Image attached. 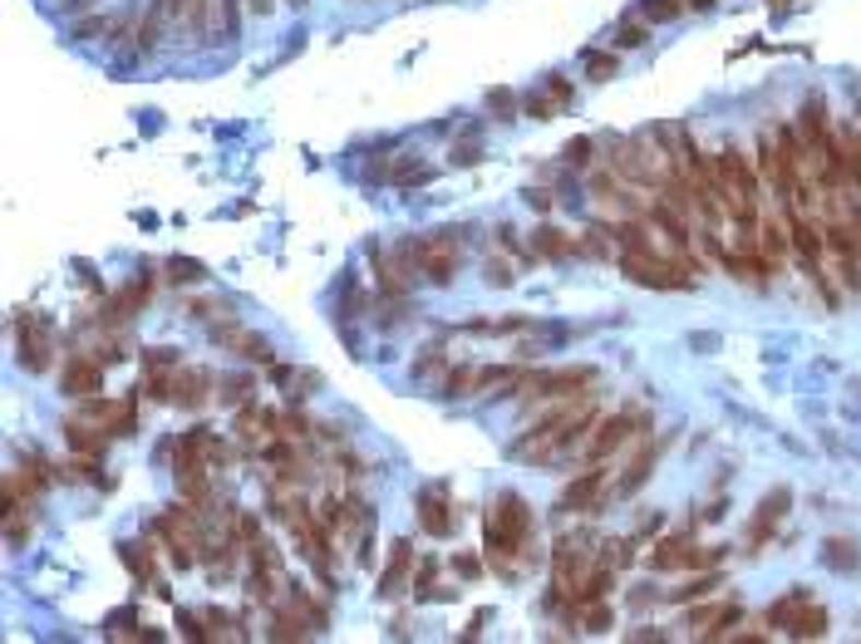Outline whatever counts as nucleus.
<instances>
[{"mask_svg":"<svg viewBox=\"0 0 861 644\" xmlns=\"http://www.w3.org/2000/svg\"><path fill=\"white\" fill-rule=\"evenodd\" d=\"M591 428H595V398L591 394L562 398L532 433L517 438L512 453L522 457V463H552V457H562V453H581V448L591 443Z\"/></svg>","mask_w":861,"mask_h":644,"instance_id":"f257e3e1","label":"nucleus"},{"mask_svg":"<svg viewBox=\"0 0 861 644\" xmlns=\"http://www.w3.org/2000/svg\"><path fill=\"white\" fill-rule=\"evenodd\" d=\"M527 532H532V512L517 492H503L487 512V551H493V565L507 571V556H517L527 546Z\"/></svg>","mask_w":861,"mask_h":644,"instance_id":"f03ea898","label":"nucleus"},{"mask_svg":"<svg viewBox=\"0 0 861 644\" xmlns=\"http://www.w3.org/2000/svg\"><path fill=\"white\" fill-rule=\"evenodd\" d=\"M621 266H625V276H635L650 290H689L694 286L689 261H660L654 251H625Z\"/></svg>","mask_w":861,"mask_h":644,"instance_id":"7ed1b4c3","label":"nucleus"},{"mask_svg":"<svg viewBox=\"0 0 861 644\" xmlns=\"http://www.w3.org/2000/svg\"><path fill=\"white\" fill-rule=\"evenodd\" d=\"M409 257H414V271L424 281H434V286H448V281L458 276V247L438 231V237H424L409 247Z\"/></svg>","mask_w":861,"mask_h":644,"instance_id":"20e7f679","label":"nucleus"},{"mask_svg":"<svg viewBox=\"0 0 861 644\" xmlns=\"http://www.w3.org/2000/svg\"><path fill=\"white\" fill-rule=\"evenodd\" d=\"M645 418L640 414H615V418H605L601 428H591V443H586V457L591 463H601V457H611L615 448H625L635 438V428H640Z\"/></svg>","mask_w":861,"mask_h":644,"instance_id":"39448f33","label":"nucleus"},{"mask_svg":"<svg viewBox=\"0 0 861 644\" xmlns=\"http://www.w3.org/2000/svg\"><path fill=\"white\" fill-rule=\"evenodd\" d=\"M595 384V369L591 365H566V369H552L542 374V398L546 404H562V398H576Z\"/></svg>","mask_w":861,"mask_h":644,"instance_id":"423d86ee","label":"nucleus"},{"mask_svg":"<svg viewBox=\"0 0 861 644\" xmlns=\"http://www.w3.org/2000/svg\"><path fill=\"white\" fill-rule=\"evenodd\" d=\"M788 506H792V492L788 487H778V492H768L758 502V512H753V526H748V546H763L772 532H778V522L788 516Z\"/></svg>","mask_w":861,"mask_h":644,"instance_id":"0eeeda50","label":"nucleus"},{"mask_svg":"<svg viewBox=\"0 0 861 644\" xmlns=\"http://www.w3.org/2000/svg\"><path fill=\"white\" fill-rule=\"evenodd\" d=\"M660 448H664L660 438H654V443H645L640 453L630 457V467H625V473H621V482H615V492H621V497H635V492H640V487L650 482V467H654V457H660Z\"/></svg>","mask_w":861,"mask_h":644,"instance_id":"6e6552de","label":"nucleus"},{"mask_svg":"<svg viewBox=\"0 0 861 644\" xmlns=\"http://www.w3.org/2000/svg\"><path fill=\"white\" fill-rule=\"evenodd\" d=\"M782 630H788L792 640H822V634H827V610H822V605H812V600H802L798 610L782 620Z\"/></svg>","mask_w":861,"mask_h":644,"instance_id":"1a4fd4ad","label":"nucleus"},{"mask_svg":"<svg viewBox=\"0 0 861 644\" xmlns=\"http://www.w3.org/2000/svg\"><path fill=\"white\" fill-rule=\"evenodd\" d=\"M418 526H424L428 536H453V512H448L444 492H424L418 497Z\"/></svg>","mask_w":861,"mask_h":644,"instance_id":"9d476101","label":"nucleus"},{"mask_svg":"<svg viewBox=\"0 0 861 644\" xmlns=\"http://www.w3.org/2000/svg\"><path fill=\"white\" fill-rule=\"evenodd\" d=\"M99 384H104L99 359H74V365L64 369V394H74V398H94Z\"/></svg>","mask_w":861,"mask_h":644,"instance_id":"9b49d317","label":"nucleus"},{"mask_svg":"<svg viewBox=\"0 0 861 644\" xmlns=\"http://www.w3.org/2000/svg\"><path fill=\"white\" fill-rule=\"evenodd\" d=\"M601 487H605V467L595 463L591 473H581L571 487L562 492V512H576V506H595V497H601Z\"/></svg>","mask_w":861,"mask_h":644,"instance_id":"f8f14e48","label":"nucleus"},{"mask_svg":"<svg viewBox=\"0 0 861 644\" xmlns=\"http://www.w3.org/2000/svg\"><path fill=\"white\" fill-rule=\"evenodd\" d=\"M409 565H414V546H409V541H394V551H389L385 575H379V595H404Z\"/></svg>","mask_w":861,"mask_h":644,"instance_id":"ddd939ff","label":"nucleus"},{"mask_svg":"<svg viewBox=\"0 0 861 644\" xmlns=\"http://www.w3.org/2000/svg\"><path fill=\"white\" fill-rule=\"evenodd\" d=\"M21 365L25 369H50V330H35V325H21Z\"/></svg>","mask_w":861,"mask_h":644,"instance_id":"4468645a","label":"nucleus"},{"mask_svg":"<svg viewBox=\"0 0 861 644\" xmlns=\"http://www.w3.org/2000/svg\"><path fill=\"white\" fill-rule=\"evenodd\" d=\"M694 556H699V546H689V541H660L650 565L654 571H684V565H694Z\"/></svg>","mask_w":861,"mask_h":644,"instance_id":"2eb2a0df","label":"nucleus"},{"mask_svg":"<svg viewBox=\"0 0 861 644\" xmlns=\"http://www.w3.org/2000/svg\"><path fill=\"white\" fill-rule=\"evenodd\" d=\"M208 384L212 379L202 374V369H178V379H173V398H178V404H202V398H208Z\"/></svg>","mask_w":861,"mask_h":644,"instance_id":"dca6fc26","label":"nucleus"},{"mask_svg":"<svg viewBox=\"0 0 861 644\" xmlns=\"http://www.w3.org/2000/svg\"><path fill=\"white\" fill-rule=\"evenodd\" d=\"M788 247L792 241L782 237V227H758V257H763V266H782V261H788Z\"/></svg>","mask_w":861,"mask_h":644,"instance_id":"f3484780","label":"nucleus"},{"mask_svg":"<svg viewBox=\"0 0 861 644\" xmlns=\"http://www.w3.org/2000/svg\"><path fill=\"white\" fill-rule=\"evenodd\" d=\"M837 153H841V172H847V182L861 188V133L857 129L837 133Z\"/></svg>","mask_w":861,"mask_h":644,"instance_id":"a211bd4d","label":"nucleus"},{"mask_svg":"<svg viewBox=\"0 0 861 644\" xmlns=\"http://www.w3.org/2000/svg\"><path fill=\"white\" fill-rule=\"evenodd\" d=\"M733 620H739V605H709V610H694L689 615V630L713 634L719 624H733Z\"/></svg>","mask_w":861,"mask_h":644,"instance_id":"6ab92c4d","label":"nucleus"},{"mask_svg":"<svg viewBox=\"0 0 861 644\" xmlns=\"http://www.w3.org/2000/svg\"><path fill=\"white\" fill-rule=\"evenodd\" d=\"M822 556H827V565H831V571H851V565L861 561V551L847 541V536H831V541H827V551H822Z\"/></svg>","mask_w":861,"mask_h":644,"instance_id":"aec40b11","label":"nucleus"},{"mask_svg":"<svg viewBox=\"0 0 861 644\" xmlns=\"http://www.w3.org/2000/svg\"><path fill=\"white\" fill-rule=\"evenodd\" d=\"M70 433V448H80L84 457H99L104 453V438H99V428H90V424H70L64 428Z\"/></svg>","mask_w":861,"mask_h":644,"instance_id":"412c9836","label":"nucleus"},{"mask_svg":"<svg viewBox=\"0 0 861 644\" xmlns=\"http://www.w3.org/2000/svg\"><path fill=\"white\" fill-rule=\"evenodd\" d=\"M536 251H542V257H571L576 241H566V231L542 227V231H536Z\"/></svg>","mask_w":861,"mask_h":644,"instance_id":"4be33fe9","label":"nucleus"},{"mask_svg":"<svg viewBox=\"0 0 861 644\" xmlns=\"http://www.w3.org/2000/svg\"><path fill=\"white\" fill-rule=\"evenodd\" d=\"M468 394H477V369H453L444 384V398H468Z\"/></svg>","mask_w":861,"mask_h":644,"instance_id":"5701e85b","label":"nucleus"},{"mask_svg":"<svg viewBox=\"0 0 861 644\" xmlns=\"http://www.w3.org/2000/svg\"><path fill=\"white\" fill-rule=\"evenodd\" d=\"M713 585H719V575H709V581H689V585H680V591H670V600H699V595H709Z\"/></svg>","mask_w":861,"mask_h":644,"instance_id":"b1692460","label":"nucleus"},{"mask_svg":"<svg viewBox=\"0 0 861 644\" xmlns=\"http://www.w3.org/2000/svg\"><path fill=\"white\" fill-rule=\"evenodd\" d=\"M645 15H650V21H674V15H680V0H645Z\"/></svg>","mask_w":861,"mask_h":644,"instance_id":"393cba45","label":"nucleus"},{"mask_svg":"<svg viewBox=\"0 0 861 644\" xmlns=\"http://www.w3.org/2000/svg\"><path fill=\"white\" fill-rule=\"evenodd\" d=\"M168 271H173V281H182V286H188V281H202L198 261H168Z\"/></svg>","mask_w":861,"mask_h":644,"instance_id":"a878e982","label":"nucleus"},{"mask_svg":"<svg viewBox=\"0 0 861 644\" xmlns=\"http://www.w3.org/2000/svg\"><path fill=\"white\" fill-rule=\"evenodd\" d=\"M251 428H257V414H251V408H247V414H241V433H247V438H257V433H251ZM261 428H271V433H276V428H281V418H276V414H267V418H261Z\"/></svg>","mask_w":861,"mask_h":644,"instance_id":"bb28decb","label":"nucleus"},{"mask_svg":"<svg viewBox=\"0 0 861 644\" xmlns=\"http://www.w3.org/2000/svg\"><path fill=\"white\" fill-rule=\"evenodd\" d=\"M615 45H621V50H635V45H645V31H640V25H621Z\"/></svg>","mask_w":861,"mask_h":644,"instance_id":"cd10ccee","label":"nucleus"},{"mask_svg":"<svg viewBox=\"0 0 861 644\" xmlns=\"http://www.w3.org/2000/svg\"><path fill=\"white\" fill-rule=\"evenodd\" d=\"M581 60H586V70H591V74H611L615 70L611 55H581Z\"/></svg>","mask_w":861,"mask_h":644,"instance_id":"c85d7f7f","label":"nucleus"},{"mask_svg":"<svg viewBox=\"0 0 861 644\" xmlns=\"http://www.w3.org/2000/svg\"><path fill=\"white\" fill-rule=\"evenodd\" d=\"M566 158H571V163H591V139L566 143Z\"/></svg>","mask_w":861,"mask_h":644,"instance_id":"c756f323","label":"nucleus"},{"mask_svg":"<svg viewBox=\"0 0 861 644\" xmlns=\"http://www.w3.org/2000/svg\"><path fill=\"white\" fill-rule=\"evenodd\" d=\"M222 398H227V404L237 398L241 404V398H247V379H227V384H222Z\"/></svg>","mask_w":861,"mask_h":644,"instance_id":"7c9ffc66","label":"nucleus"},{"mask_svg":"<svg viewBox=\"0 0 861 644\" xmlns=\"http://www.w3.org/2000/svg\"><path fill=\"white\" fill-rule=\"evenodd\" d=\"M487 104H493V109H507V114H512V94H503V90L487 94Z\"/></svg>","mask_w":861,"mask_h":644,"instance_id":"2f4dec72","label":"nucleus"},{"mask_svg":"<svg viewBox=\"0 0 861 644\" xmlns=\"http://www.w3.org/2000/svg\"><path fill=\"white\" fill-rule=\"evenodd\" d=\"M271 5H276V0H251V11H257V15H267Z\"/></svg>","mask_w":861,"mask_h":644,"instance_id":"473e14b6","label":"nucleus"},{"mask_svg":"<svg viewBox=\"0 0 861 644\" xmlns=\"http://www.w3.org/2000/svg\"><path fill=\"white\" fill-rule=\"evenodd\" d=\"M291 5H306V0H291Z\"/></svg>","mask_w":861,"mask_h":644,"instance_id":"72a5a7b5","label":"nucleus"}]
</instances>
